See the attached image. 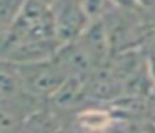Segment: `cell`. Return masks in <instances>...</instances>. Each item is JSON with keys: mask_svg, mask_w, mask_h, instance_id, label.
I'll list each match as a JSON object with an SVG mask.
<instances>
[{"mask_svg": "<svg viewBox=\"0 0 155 133\" xmlns=\"http://www.w3.org/2000/svg\"><path fill=\"white\" fill-rule=\"evenodd\" d=\"M145 68H147V75L150 78V82L155 86V53H150L145 58Z\"/></svg>", "mask_w": 155, "mask_h": 133, "instance_id": "7", "label": "cell"}, {"mask_svg": "<svg viewBox=\"0 0 155 133\" xmlns=\"http://www.w3.org/2000/svg\"><path fill=\"white\" fill-rule=\"evenodd\" d=\"M62 126H65L62 113L48 103H44L25 118L20 133H57Z\"/></svg>", "mask_w": 155, "mask_h": 133, "instance_id": "3", "label": "cell"}, {"mask_svg": "<svg viewBox=\"0 0 155 133\" xmlns=\"http://www.w3.org/2000/svg\"><path fill=\"white\" fill-rule=\"evenodd\" d=\"M52 12H54L57 38L62 45L78 40L92 23L82 5V0H58Z\"/></svg>", "mask_w": 155, "mask_h": 133, "instance_id": "2", "label": "cell"}, {"mask_svg": "<svg viewBox=\"0 0 155 133\" xmlns=\"http://www.w3.org/2000/svg\"><path fill=\"white\" fill-rule=\"evenodd\" d=\"M15 65V63H14ZM24 82V90L34 98L47 103L68 78L67 70L57 58L30 65H17Z\"/></svg>", "mask_w": 155, "mask_h": 133, "instance_id": "1", "label": "cell"}, {"mask_svg": "<svg viewBox=\"0 0 155 133\" xmlns=\"http://www.w3.org/2000/svg\"><path fill=\"white\" fill-rule=\"evenodd\" d=\"M35 2H38V3H42V5L48 7V8H54V7L58 3V0H35Z\"/></svg>", "mask_w": 155, "mask_h": 133, "instance_id": "9", "label": "cell"}, {"mask_svg": "<svg viewBox=\"0 0 155 133\" xmlns=\"http://www.w3.org/2000/svg\"><path fill=\"white\" fill-rule=\"evenodd\" d=\"M27 0H0V23H2V33L7 32L15 20L18 18L20 12L24 10Z\"/></svg>", "mask_w": 155, "mask_h": 133, "instance_id": "5", "label": "cell"}, {"mask_svg": "<svg viewBox=\"0 0 155 133\" xmlns=\"http://www.w3.org/2000/svg\"><path fill=\"white\" fill-rule=\"evenodd\" d=\"M24 93V82H22L18 66L10 62H2V66H0V102H12Z\"/></svg>", "mask_w": 155, "mask_h": 133, "instance_id": "4", "label": "cell"}, {"mask_svg": "<svg viewBox=\"0 0 155 133\" xmlns=\"http://www.w3.org/2000/svg\"><path fill=\"white\" fill-rule=\"evenodd\" d=\"M120 133H155V122L150 118L124 120Z\"/></svg>", "mask_w": 155, "mask_h": 133, "instance_id": "6", "label": "cell"}, {"mask_svg": "<svg viewBox=\"0 0 155 133\" xmlns=\"http://www.w3.org/2000/svg\"><path fill=\"white\" fill-rule=\"evenodd\" d=\"M57 133H80V131H78V130L75 128L72 123H65V126H62Z\"/></svg>", "mask_w": 155, "mask_h": 133, "instance_id": "8", "label": "cell"}]
</instances>
